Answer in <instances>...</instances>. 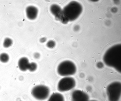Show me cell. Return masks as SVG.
Segmentation results:
<instances>
[{
  "instance_id": "obj_1",
  "label": "cell",
  "mask_w": 121,
  "mask_h": 101,
  "mask_svg": "<svg viewBox=\"0 0 121 101\" xmlns=\"http://www.w3.org/2000/svg\"><path fill=\"white\" fill-rule=\"evenodd\" d=\"M103 60L107 66L121 71V45L118 44L109 48L105 53Z\"/></svg>"
},
{
  "instance_id": "obj_2",
  "label": "cell",
  "mask_w": 121,
  "mask_h": 101,
  "mask_svg": "<svg viewBox=\"0 0 121 101\" xmlns=\"http://www.w3.org/2000/svg\"><path fill=\"white\" fill-rule=\"evenodd\" d=\"M62 9L64 17L69 21L75 20L79 16L82 11V7L79 3L72 1L65 7Z\"/></svg>"
},
{
  "instance_id": "obj_3",
  "label": "cell",
  "mask_w": 121,
  "mask_h": 101,
  "mask_svg": "<svg viewBox=\"0 0 121 101\" xmlns=\"http://www.w3.org/2000/svg\"><path fill=\"white\" fill-rule=\"evenodd\" d=\"M106 93L109 101H119L121 94V83L115 81L110 84L106 88Z\"/></svg>"
},
{
  "instance_id": "obj_4",
  "label": "cell",
  "mask_w": 121,
  "mask_h": 101,
  "mask_svg": "<svg viewBox=\"0 0 121 101\" xmlns=\"http://www.w3.org/2000/svg\"><path fill=\"white\" fill-rule=\"evenodd\" d=\"M75 65L72 61L68 60L64 61L58 65L57 72L60 76H67L74 74L76 71Z\"/></svg>"
},
{
  "instance_id": "obj_5",
  "label": "cell",
  "mask_w": 121,
  "mask_h": 101,
  "mask_svg": "<svg viewBox=\"0 0 121 101\" xmlns=\"http://www.w3.org/2000/svg\"><path fill=\"white\" fill-rule=\"evenodd\" d=\"M50 92L49 89L48 87L43 85H39L33 88L31 93L33 97L36 99L43 100L48 97Z\"/></svg>"
},
{
  "instance_id": "obj_6",
  "label": "cell",
  "mask_w": 121,
  "mask_h": 101,
  "mask_svg": "<svg viewBox=\"0 0 121 101\" xmlns=\"http://www.w3.org/2000/svg\"><path fill=\"white\" fill-rule=\"evenodd\" d=\"M76 85V81L73 77L66 76L61 79L57 85L58 90L61 92L68 91L72 89Z\"/></svg>"
},
{
  "instance_id": "obj_7",
  "label": "cell",
  "mask_w": 121,
  "mask_h": 101,
  "mask_svg": "<svg viewBox=\"0 0 121 101\" xmlns=\"http://www.w3.org/2000/svg\"><path fill=\"white\" fill-rule=\"evenodd\" d=\"M72 101H88L89 97L87 94L79 90L73 91L71 95Z\"/></svg>"
},
{
  "instance_id": "obj_8",
  "label": "cell",
  "mask_w": 121,
  "mask_h": 101,
  "mask_svg": "<svg viewBox=\"0 0 121 101\" xmlns=\"http://www.w3.org/2000/svg\"><path fill=\"white\" fill-rule=\"evenodd\" d=\"M26 16L29 19L33 20L36 18L38 13V10L36 7L29 6L26 8Z\"/></svg>"
},
{
  "instance_id": "obj_9",
  "label": "cell",
  "mask_w": 121,
  "mask_h": 101,
  "mask_svg": "<svg viewBox=\"0 0 121 101\" xmlns=\"http://www.w3.org/2000/svg\"><path fill=\"white\" fill-rule=\"evenodd\" d=\"M30 63L28 59L22 57L19 60L18 65L19 69L22 71H25L28 69Z\"/></svg>"
},
{
  "instance_id": "obj_10",
  "label": "cell",
  "mask_w": 121,
  "mask_h": 101,
  "mask_svg": "<svg viewBox=\"0 0 121 101\" xmlns=\"http://www.w3.org/2000/svg\"><path fill=\"white\" fill-rule=\"evenodd\" d=\"M51 13L55 17L56 19L60 16L63 13L62 9L58 5L53 4L51 5L50 8Z\"/></svg>"
},
{
  "instance_id": "obj_11",
  "label": "cell",
  "mask_w": 121,
  "mask_h": 101,
  "mask_svg": "<svg viewBox=\"0 0 121 101\" xmlns=\"http://www.w3.org/2000/svg\"><path fill=\"white\" fill-rule=\"evenodd\" d=\"M47 101H65V100L62 95L56 93L52 94Z\"/></svg>"
},
{
  "instance_id": "obj_12",
  "label": "cell",
  "mask_w": 121,
  "mask_h": 101,
  "mask_svg": "<svg viewBox=\"0 0 121 101\" xmlns=\"http://www.w3.org/2000/svg\"><path fill=\"white\" fill-rule=\"evenodd\" d=\"M9 55L5 53H2L0 54V61L3 63H6L9 59Z\"/></svg>"
},
{
  "instance_id": "obj_13",
  "label": "cell",
  "mask_w": 121,
  "mask_h": 101,
  "mask_svg": "<svg viewBox=\"0 0 121 101\" xmlns=\"http://www.w3.org/2000/svg\"><path fill=\"white\" fill-rule=\"evenodd\" d=\"M13 42L12 39L9 38H6L4 40L3 44V46L5 48H8L11 46Z\"/></svg>"
},
{
  "instance_id": "obj_14",
  "label": "cell",
  "mask_w": 121,
  "mask_h": 101,
  "mask_svg": "<svg viewBox=\"0 0 121 101\" xmlns=\"http://www.w3.org/2000/svg\"><path fill=\"white\" fill-rule=\"evenodd\" d=\"M37 68V64L35 62H32L30 63L28 70L31 72H33Z\"/></svg>"
},
{
  "instance_id": "obj_15",
  "label": "cell",
  "mask_w": 121,
  "mask_h": 101,
  "mask_svg": "<svg viewBox=\"0 0 121 101\" xmlns=\"http://www.w3.org/2000/svg\"><path fill=\"white\" fill-rule=\"evenodd\" d=\"M55 42L53 40H50L48 41L46 44V46L48 48H53L56 45Z\"/></svg>"
},
{
  "instance_id": "obj_16",
  "label": "cell",
  "mask_w": 121,
  "mask_h": 101,
  "mask_svg": "<svg viewBox=\"0 0 121 101\" xmlns=\"http://www.w3.org/2000/svg\"><path fill=\"white\" fill-rule=\"evenodd\" d=\"M97 67L99 68H102L104 66L103 63L101 62H98L96 64Z\"/></svg>"
},
{
  "instance_id": "obj_17",
  "label": "cell",
  "mask_w": 121,
  "mask_h": 101,
  "mask_svg": "<svg viewBox=\"0 0 121 101\" xmlns=\"http://www.w3.org/2000/svg\"><path fill=\"white\" fill-rule=\"evenodd\" d=\"M34 56L35 58L37 59H38L40 57V55L39 53L36 52L34 54Z\"/></svg>"
},
{
  "instance_id": "obj_18",
  "label": "cell",
  "mask_w": 121,
  "mask_h": 101,
  "mask_svg": "<svg viewBox=\"0 0 121 101\" xmlns=\"http://www.w3.org/2000/svg\"><path fill=\"white\" fill-rule=\"evenodd\" d=\"M47 38L45 37H43L39 39L40 42L41 43H43L47 41Z\"/></svg>"
},
{
  "instance_id": "obj_19",
  "label": "cell",
  "mask_w": 121,
  "mask_h": 101,
  "mask_svg": "<svg viewBox=\"0 0 121 101\" xmlns=\"http://www.w3.org/2000/svg\"><path fill=\"white\" fill-rule=\"evenodd\" d=\"M97 101L96 100H90V101Z\"/></svg>"
}]
</instances>
